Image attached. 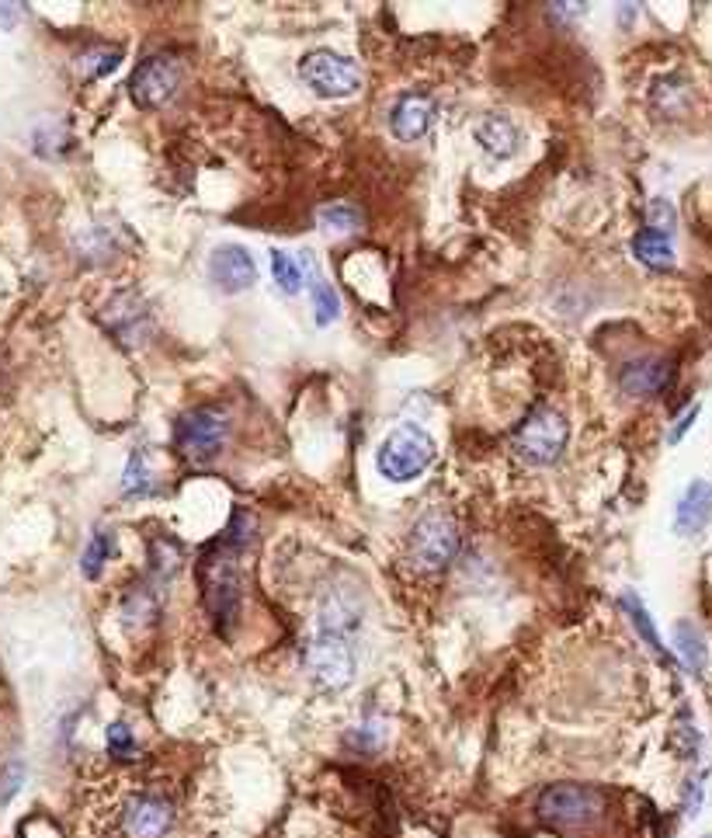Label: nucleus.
Wrapping results in <instances>:
<instances>
[{
    "mask_svg": "<svg viewBox=\"0 0 712 838\" xmlns=\"http://www.w3.org/2000/svg\"><path fill=\"white\" fill-rule=\"evenodd\" d=\"M240 554L243 549L230 543L227 536H219L202 557H198V588H202V602L216 627L222 633H230V627L240 616V599H243V575H240Z\"/></svg>",
    "mask_w": 712,
    "mask_h": 838,
    "instance_id": "nucleus-1",
    "label": "nucleus"
},
{
    "mask_svg": "<svg viewBox=\"0 0 712 838\" xmlns=\"http://www.w3.org/2000/svg\"><path fill=\"white\" fill-rule=\"evenodd\" d=\"M435 459V438L420 428V425H399L393 428L380 453H375V467L380 474L393 483H407L414 477H420Z\"/></svg>",
    "mask_w": 712,
    "mask_h": 838,
    "instance_id": "nucleus-2",
    "label": "nucleus"
},
{
    "mask_svg": "<svg viewBox=\"0 0 712 838\" xmlns=\"http://www.w3.org/2000/svg\"><path fill=\"white\" fill-rule=\"evenodd\" d=\"M539 818L556 828H588L605 814L602 790L581 783H556L539 793Z\"/></svg>",
    "mask_w": 712,
    "mask_h": 838,
    "instance_id": "nucleus-3",
    "label": "nucleus"
},
{
    "mask_svg": "<svg viewBox=\"0 0 712 838\" xmlns=\"http://www.w3.org/2000/svg\"><path fill=\"white\" fill-rule=\"evenodd\" d=\"M567 438H570L567 417L552 407H536L525 414V422L515 432V453L525 462H532V467H552L563 456Z\"/></svg>",
    "mask_w": 712,
    "mask_h": 838,
    "instance_id": "nucleus-4",
    "label": "nucleus"
},
{
    "mask_svg": "<svg viewBox=\"0 0 712 838\" xmlns=\"http://www.w3.org/2000/svg\"><path fill=\"white\" fill-rule=\"evenodd\" d=\"M299 77L314 95L320 98H351L362 87L359 63L333 53V50H314L299 63Z\"/></svg>",
    "mask_w": 712,
    "mask_h": 838,
    "instance_id": "nucleus-5",
    "label": "nucleus"
},
{
    "mask_svg": "<svg viewBox=\"0 0 712 838\" xmlns=\"http://www.w3.org/2000/svg\"><path fill=\"white\" fill-rule=\"evenodd\" d=\"M230 438V414L219 407H191L177 422V449L191 462H209L222 453Z\"/></svg>",
    "mask_w": 712,
    "mask_h": 838,
    "instance_id": "nucleus-6",
    "label": "nucleus"
},
{
    "mask_svg": "<svg viewBox=\"0 0 712 838\" xmlns=\"http://www.w3.org/2000/svg\"><path fill=\"white\" fill-rule=\"evenodd\" d=\"M182 77H185V66L177 56H150L136 66V74H132L129 80V95L132 101H136L140 108H161L167 105L177 87H182Z\"/></svg>",
    "mask_w": 712,
    "mask_h": 838,
    "instance_id": "nucleus-7",
    "label": "nucleus"
},
{
    "mask_svg": "<svg viewBox=\"0 0 712 838\" xmlns=\"http://www.w3.org/2000/svg\"><path fill=\"white\" fill-rule=\"evenodd\" d=\"M410 549H414V561L428 570L438 567H449L459 554V529L449 515L431 512L425 515L410 533Z\"/></svg>",
    "mask_w": 712,
    "mask_h": 838,
    "instance_id": "nucleus-8",
    "label": "nucleus"
},
{
    "mask_svg": "<svg viewBox=\"0 0 712 838\" xmlns=\"http://www.w3.org/2000/svg\"><path fill=\"white\" fill-rule=\"evenodd\" d=\"M306 668L320 686L327 689H344L354 675V654L344 636L338 633H317L306 647Z\"/></svg>",
    "mask_w": 712,
    "mask_h": 838,
    "instance_id": "nucleus-9",
    "label": "nucleus"
},
{
    "mask_svg": "<svg viewBox=\"0 0 712 838\" xmlns=\"http://www.w3.org/2000/svg\"><path fill=\"white\" fill-rule=\"evenodd\" d=\"M174 804L157 797V793H140L125 804L122 828L129 838H167L174 831Z\"/></svg>",
    "mask_w": 712,
    "mask_h": 838,
    "instance_id": "nucleus-10",
    "label": "nucleus"
},
{
    "mask_svg": "<svg viewBox=\"0 0 712 838\" xmlns=\"http://www.w3.org/2000/svg\"><path fill=\"white\" fill-rule=\"evenodd\" d=\"M105 327L116 335L122 345H143L150 335V311L140 293H119L105 306Z\"/></svg>",
    "mask_w": 712,
    "mask_h": 838,
    "instance_id": "nucleus-11",
    "label": "nucleus"
},
{
    "mask_svg": "<svg viewBox=\"0 0 712 838\" xmlns=\"http://www.w3.org/2000/svg\"><path fill=\"white\" fill-rule=\"evenodd\" d=\"M209 275L222 293H243L258 282V264L248 248L219 244L209 258Z\"/></svg>",
    "mask_w": 712,
    "mask_h": 838,
    "instance_id": "nucleus-12",
    "label": "nucleus"
},
{
    "mask_svg": "<svg viewBox=\"0 0 712 838\" xmlns=\"http://www.w3.org/2000/svg\"><path fill=\"white\" fill-rule=\"evenodd\" d=\"M435 122V101L428 95H404L390 112V129L396 140L414 143L420 140Z\"/></svg>",
    "mask_w": 712,
    "mask_h": 838,
    "instance_id": "nucleus-13",
    "label": "nucleus"
},
{
    "mask_svg": "<svg viewBox=\"0 0 712 838\" xmlns=\"http://www.w3.org/2000/svg\"><path fill=\"white\" fill-rule=\"evenodd\" d=\"M667 383H671V362L654 359V356L626 362L618 369V387H622V393H629V396H654Z\"/></svg>",
    "mask_w": 712,
    "mask_h": 838,
    "instance_id": "nucleus-14",
    "label": "nucleus"
},
{
    "mask_svg": "<svg viewBox=\"0 0 712 838\" xmlns=\"http://www.w3.org/2000/svg\"><path fill=\"white\" fill-rule=\"evenodd\" d=\"M712 519V483L705 480H692L688 491L678 501V512H675V529L681 536H699L702 529Z\"/></svg>",
    "mask_w": 712,
    "mask_h": 838,
    "instance_id": "nucleus-15",
    "label": "nucleus"
},
{
    "mask_svg": "<svg viewBox=\"0 0 712 838\" xmlns=\"http://www.w3.org/2000/svg\"><path fill=\"white\" fill-rule=\"evenodd\" d=\"M477 143L486 153H491V157L507 161L511 153L518 150V129H515V122L504 119V116H491V119H483L477 126Z\"/></svg>",
    "mask_w": 712,
    "mask_h": 838,
    "instance_id": "nucleus-16",
    "label": "nucleus"
},
{
    "mask_svg": "<svg viewBox=\"0 0 712 838\" xmlns=\"http://www.w3.org/2000/svg\"><path fill=\"white\" fill-rule=\"evenodd\" d=\"M633 254L647 264V269H671L675 264V248L671 237L660 230H643L633 237Z\"/></svg>",
    "mask_w": 712,
    "mask_h": 838,
    "instance_id": "nucleus-17",
    "label": "nucleus"
},
{
    "mask_svg": "<svg viewBox=\"0 0 712 838\" xmlns=\"http://www.w3.org/2000/svg\"><path fill=\"white\" fill-rule=\"evenodd\" d=\"M157 609H161L157 595H153L146 585H136L122 599V620H125V627H136L140 630V627L157 620Z\"/></svg>",
    "mask_w": 712,
    "mask_h": 838,
    "instance_id": "nucleus-18",
    "label": "nucleus"
},
{
    "mask_svg": "<svg viewBox=\"0 0 712 838\" xmlns=\"http://www.w3.org/2000/svg\"><path fill=\"white\" fill-rule=\"evenodd\" d=\"M675 647H678V654H681V661H684V668L688 672H705V661H709V651H705V641H702V633H699V627H692V623H678L675 627Z\"/></svg>",
    "mask_w": 712,
    "mask_h": 838,
    "instance_id": "nucleus-19",
    "label": "nucleus"
},
{
    "mask_svg": "<svg viewBox=\"0 0 712 838\" xmlns=\"http://www.w3.org/2000/svg\"><path fill=\"white\" fill-rule=\"evenodd\" d=\"M111 554H116V533H111V529H98V533L91 536V543H87L84 557H80L84 578H98Z\"/></svg>",
    "mask_w": 712,
    "mask_h": 838,
    "instance_id": "nucleus-20",
    "label": "nucleus"
},
{
    "mask_svg": "<svg viewBox=\"0 0 712 838\" xmlns=\"http://www.w3.org/2000/svg\"><path fill=\"white\" fill-rule=\"evenodd\" d=\"M119 63H122V50L119 46H95V50H87L77 59V70H80L84 80H98V77L116 70Z\"/></svg>",
    "mask_w": 712,
    "mask_h": 838,
    "instance_id": "nucleus-21",
    "label": "nucleus"
},
{
    "mask_svg": "<svg viewBox=\"0 0 712 838\" xmlns=\"http://www.w3.org/2000/svg\"><path fill=\"white\" fill-rule=\"evenodd\" d=\"M622 609L629 612V620H633V627L639 630V636L647 641V647L654 651V654H667L664 651V644H660V636H657V630H654V623H650V612H647V606L639 602V595H633V591H626L622 595Z\"/></svg>",
    "mask_w": 712,
    "mask_h": 838,
    "instance_id": "nucleus-22",
    "label": "nucleus"
},
{
    "mask_svg": "<svg viewBox=\"0 0 712 838\" xmlns=\"http://www.w3.org/2000/svg\"><path fill=\"white\" fill-rule=\"evenodd\" d=\"M150 567L157 578H174L177 567H182V546H177L171 536H157L150 543Z\"/></svg>",
    "mask_w": 712,
    "mask_h": 838,
    "instance_id": "nucleus-23",
    "label": "nucleus"
},
{
    "mask_svg": "<svg viewBox=\"0 0 712 838\" xmlns=\"http://www.w3.org/2000/svg\"><path fill=\"white\" fill-rule=\"evenodd\" d=\"M309 296H314V314H317L320 327H327V324H333L341 317V296L330 282L314 279V285H309Z\"/></svg>",
    "mask_w": 712,
    "mask_h": 838,
    "instance_id": "nucleus-24",
    "label": "nucleus"
},
{
    "mask_svg": "<svg viewBox=\"0 0 712 838\" xmlns=\"http://www.w3.org/2000/svg\"><path fill=\"white\" fill-rule=\"evenodd\" d=\"M320 227L327 233H354L362 227V213L354 206H344V203H333L327 209H320Z\"/></svg>",
    "mask_w": 712,
    "mask_h": 838,
    "instance_id": "nucleus-25",
    "label": "nucleus"
},
{
    "mask_svg": "<svg viewBox=\"0 0 712 838\" xmlns=\"http://www.w3.org/2000/svg\"><path fill=\"white\" fill-rule=\"evenodd\" d=\"M122 491L132 498H143V494H150L153 491V483H150V462H146V453L140 449V453H132L129 456V467H125V477H122Z\"/></svg>",
    "mask_w": 712,
    "mask_h": 838,
    "instance_id": "nucleus-26",
    "label": "nucleus"
},
{
    "mask_svg": "<svg viewBox=\"0 0 712 838\" xmlns=\"http://www.w3.org/2000/svg\"><path fill=\"white\" fill-rule=\"evenodd\" d=\"M272 275H275V285H282V293H296L303 285V264L293 254L272 251Z\"/></svg>",
    "mask_w": 712,
    "mask_h": 838,
    "instance_id": "nucleus-27",
    "label": "nucleus"
},
{
    "mask_svg": "<svg viewBox=\"0 0 712 838\" xmlns=\"http://www.w3.org/2000/svg\"><path fill=\"white\" fill-rule=\"evenodd\" d=\"M105 748H108V755H111V759L129 762V759H136V734H132L125 723H108V731H105Z\"/></svg>",
    "mask_w": 712,
    "mask_h": 838,
    "instance_id": "nucleus-28",
    "label": "nucleus"
},
{
    "mask_svg": "<svg viewBox=\"0 0 712 838\" xmlns=\"http://www.w3.org/2000/svg\"><path fill=\"white\" fill-rule=\"evenodd\" d=\"M386 741V727L380 720H369L362 727H354V731L348 734V744L359 748V752H380Z\"/></svg>",
    "mask_w": 712,
    "mask_h": 838,
    "instance_id": "nucleus-29",
    "label": "nucleus"
},
{
    "mask_svg": "<svg viewBox=\"0 0 712 838\" xmlns=\"http://www.w3.org/2000/svg\"><path fill=\"white\" fill-rule=\"evenodd\" d=\"M21 786H25V762L14 759L0 769V807H8L21 793Z\"/></svg>",
    "mask_w": 712,
    "mask_h": 838,
    "instance_id": "nucleus-30",
    "label": "nucleus"
},
{
    "mask_svg": "<svg viewBox=\"0 0 712 838\" xmlns=\"http://www.w3.org/2000/svg\"><path fill=\"white\" fill-rule=\"evenodd\" d=\"M647 216H650V224H654L650 230H671L675 227V209H671V203H664V198H654Z\"/></svg>",
    "mask_w": 712,
    "mask_h": 838,
    "instance_id": "nucleus-31",
    "label": "nucleus"
},
{
    "mask_svg": "<svg viewBox=\"0 0 712 838\" xmlns=\"http://www.w3.org/2000/svg\"><path fill=\"white\" fill-rule=\"evenodd\" d=\"M684 807H688V814H699V807H702V776H695V780H688V793H684Z\"/></svg>",
    "mask_w": 712,
    "mask_h": 838,
    "instance_id": "nucleus-32",
    "label": "nucleus"
},
{
    "mask_svg": "<svg viewBox=\"0 0 712 838\" xmlns=\"http://www.w3.org/2000/svg\"><path fill=\"white\" fill-rule=\"evenodd\" d=\"M18 18H21V4H0V29L11 32L18 25Z\"/></svg>",
    "mask_w": 712,
    "mask_h": 838,
    "instance_id": "nucleus-33",
    "label": "nucleus"
},
{
    "mask_svg": "<svg viewBox=\"0 0 712 838\" xmlns=\"http://www.w3.org/2000/svg\"><path fill=\"white\" fill-rule=\"evenodd\" d=\"M695 417H699V407H692V411H688V414L681 417V422H678V425L671 428V435H667V443H678V438H681V435H684L688 428H692V422H695Z\"/></svg>",
    "mask_w": 712,
    "mask_h": 838,
    "instance_id": "nucleus-34",
    "label": "nucleus"
}]
</instances>
